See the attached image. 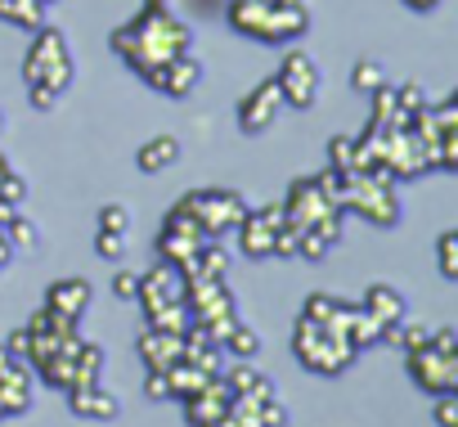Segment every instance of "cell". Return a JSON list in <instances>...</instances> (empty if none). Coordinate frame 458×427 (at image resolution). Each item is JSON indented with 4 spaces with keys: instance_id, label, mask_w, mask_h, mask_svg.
Instances as JSON below:
<instances>
[{
    "instance_id": "22",
    "label": "cell",
    "mask_w": 458,
    "mask_h": 427,
    "mask_svg": "<svg viewBox=\"0 0 458 427\" xmlns=\"http://www.w3.org/2000/svg\"><path fill=\"white\" fill-rule=\"evenodd\" d=\"M220 351H229L234 360H257V355H261V337H257V329H252V324H243V320H239L234 329L225 333Z\"/></svg>"
},
{
    "instance_id": "31",
    "label": "cell",
    "mask_w": 458,
    "mask_h": 427,
    "mask_svg": "<svg viewBox=\"0 0 458 427\" xmlns=\"http://www.w3.org/2000/svg\"><path fill=\"white\" fill-rule=\"evenodd\" d=\"M328 248H333V243L319 239L315 230H301V235H297V261H324Z\"/></svg>"
},
{
    "instance_id": "14",
    "label": "cell",
    "mask_w": 458,
    "mask_h": 427,
    "mask_svg": "<svg viewBox=\"0 0 458 427\" xmlns=\"http://www.w3.org/2000/svg\"><path fill=\"white\" fill-rule=\"evenodd\" d=\"M68 409H72L77 418H99V423H113V418L122 414L117 396L104 391L99 382H81V387H72V391H68Z\"/></svg>"
},
{
    "instance_id": "40",
    "label": "cell",
    "mask_w": 458,
    "mask_h": 427,
    "mask_svg": "<svg viewBox=\"0 0 458 427\" xmlns=\"http://www.w3.org/2000/svg\"><path fill=\"white\" fill-rule=\"evenodd\" d=\"M144 396H148V400H166V396H171V391H166V378H162V369H148Z\"/></svg>"
},
{
    "instance_id": "38",
    "label": "cell",
    "mask_w": 458,
    "mask_h": 427,
    "mask_svg": "<svg viewBox=\"0 0 458 427\" xmlns=\"http://www.w3.org/2000/svg\"><path fill=\"white\" fill-rule=\"evenodd\" d=\"M28 95H32V108H41V113H50L64 95L59 90H50V86H28Z\"/></svg>"
},
{
    "instance_id": "26",
    "label": "cell",
    "mask_w": 458,
    "mask_h": 427,
    "mask_svg": "<svg viewBox=\"0 0 458 427\" xmlns=\"http://www.w3.org/2000/svg\"><path fill=\"white\" fill-rule=\"evenodd\" d=\"M77 373H81V382H99V373H104V346H99V342L77 337ZM81 382H77V387H81Z\"/></svg>"
},
{
    "instance_id": "12",
    "label": "cell",
    "mask_w": 458,
    "mask_h": 427,
    "mask_svg": "<svg viewBox=\"0 0 458 427\" xmlns=\"http://www.w3.org/2000/svg\"><path fill=\"white\" fill-rule=\"evenodd\" d=\"M229 387L220 382V378H211L207 387H198L193 396H184V418H189V427H211V423H220L225 414H229Z\"/></svg>"
},
{
    "instance_id": "39",
    "label": "cell",
    "mask_w": 458,
    "mask_h": 427,
    "mask_svg": "<svg viewBox=\"0 0 458 427\" xmlns=\"http://www.w3.org/2000/svg\"><path fill=\"white\" fill-rule=\"evenodd\" d=\"M5 351H10V355H19V360H28V351H32V337H28V329H14V333L5 337Z\"/></svg>"
},
{
    "instance_id": "33",
    "label": "cell",
    "mask_w": 458,
    "mask_h": 427,
    "mask_svg": "<svg viewBox=\"0 0 458 427\" xmlns=\"http://www.w3.org/2000/svg\"><path fill=\"white\" fill-rule=\"evenodd\" d=\"M297 235H301V230H297V226L284 217V226H279V235H275V252H270V257L293 261V257H297Z\"/></svg>"
},
{
    "instance_id": "1",
    "label": "cell",
    "mask_w": 458,
    "mask_h": 427,
    "mask_svg": "<svg viewBox=\"0 0 458 427\" xmlns=\"http://www.w3.org/2000/svg\"><path fill=\"white\" fill-rule=\"evenodd\" d=\"M117 50V59L135 73V77H153L157 68H166L175 55H189L193 50V32L166 10V0H144V10L122 23L108 41Z\"/></svg>"
},
{
    "instance_id": "19",
    "label": "cell",
    "mask_w": 458,
    "mask_h": 427,
    "mask_svg": "<svg viewBox=\"0 0 458 427\" xmlns=\"http://www.w3.org/2000/svg\"><path fill=\"white\" fill-rule=\"evenodd\" d=\"M162 378H166V391H171L175 400H184V396H193L198 387H207V382H211V373H202V369H198L193 360H184V355H180L175 364H166V369H162Z\"/></svg>"
},
{
    "instance_id": "21",
    "label": "cell",
    "mask_w": 458,
    "mask_h": 427,
    "mask_svg": "<svg viewBox=\"0 0 458 427\" xmlns=\"http://www.w3.org/2000/svg\"><path fill=\"white\" fill-rule=\"evenodd\" d=\"M0 23L37 32L46 23V5H41V0H0Z\"/></svg>"
},
{
    "instance_id": "17",
    "label": "cell",
    "mask_w": 458,
    "mask_h": 427,
    "mask_svg": "<svg viewBox=\"0 0 458 427\" xmlns=\"http://www.w3.org/2000/svg\"><path fill=\"white\" fill-rule=\"evenodd\" d=\"M220 382L229 387V396H275V382L266 373H257L252 360H239V364L220 369Z\"/></svg>"
},
{
    "instance_id": "27",
    "label": "cell",
    "mask_w": 458,
    "mask_h": 427,
    "mask_svg": "<svg viewBox=\"0 0 458 427\" xmlns=\"http://www.w3.org/2000/svg\"><path fill=\"white\" fill-rule=\"evenodd\" d=\"M382 81H386V68H382L377 59H360V64L351 68V86H355V90H364V95H369V90H377Z\"/></svg>"
},
{
    "instance_id": "3",
    "label": "cell",
    "mask_w": 458,
    "mask_h": 427,
    "mask_svg": "<svg viewBox=\"0 0 458 427\" xmlns=\"http://www.w3.org/2000/svg\"><path fill=\"white\" fill-rule=\"evenodd\" d=\"M404 369L427 396L458 391V333L454 329H431V337L422 346L404 351Z\"/></svg>"
},
{
    "instance_id": "46",
    "label": "cell",
    "mask_w": 458,
    "mask_h": 427,
    "mask_svg": "<svg viewBox=\"0 0 458 427\" xmlns=\"http://www.w3.org/2000/svg\"><path fill=\"white\" fill-rule=\"evenodd\" d=\"M0 418H10V414H5V400H0Z\"/></svg>"
},
{
    "instance_id": "10",
    "label": "cell",
    "mask_w": 458,
    "mask_h": 427,
    "mask_svg": "<svg viewBox=\"0 0 458 427\" xmlns=\"http://www.w3.org/2000/svg\"><path fill=\"white\" fill-rule=\"evenodd\" d=\"M279 108H284L279 81H275V77L257 81V86H252V90L239 99V131H243V135H266V131L275 126Z\"/></svg>"
},
{
    "instance_id": "41",
    "label": "cell",
    "mask_w": 458,
    "mask_h": 427,
    "mask_svg": "<svg viewBox=\"0 0 458 427\" xmlns=\"http://www.w3.org/2000/svg\"><path fill=\"white\" fill-rule=\"evenodd\" d=\"M10 261H14V248H10V239H5V226H0V275H5Z\"/></svg>"
},
{
    "instance_id": "23",
    "label": "cell",
    "mask_w": 458,
    "mask_h": 427,
    "mask_svg": "<svg viewBox=\"0 0 458 427\" xmlns=\"http://www.w3.org/2000/svg\"><path fill=\"white\" fill-rule=\"evenodd\" d=\"M369 99H373V126H395V122H404L409 113H400V99H395V86L391 81H382L377 90H369Z\"/></svg>"
},
{
    "instance_id": "37",
    "label": "cell",
    "mask_w": 458,
    "mask_h": 427,
    "mask_svg": "<svg viewBox=\"0 0 458 427\" xmlns=\"http://www.w3.org/2000/svg\"><path fill=\"white\" fill-rule=\"evenodd\" d=\"M135 293H140V275L135 270H117L113 275V297L117 302H135Z\"/></svg>"
},
{
    "instance_id": "43",
    "label": "cell",
    "mask_w": 458,
    "mask_h": 427,
    "mask_svg": "<svg viewBox=\"0 0 458 427\" xmlns=\"http://www.w3.org/2000/svg\"><path fill=\"white\" fill-rule=\"evenodd\" d=\"M10 360H14V355L5 351V342H0V373H5V364H10Z\"/></svg>"
},
{
    "instance_id": "13",
    "label": "cell",
    "mask_w": 458,
    "mask_h": 427,
    "mask_svg": "<svg viewBox=\"0 0 458 427\" xmlns=\"http://www.w3.org/2000/svg\"><path fill=\"white\" fill-rule=\"evenodd\" d=\"M90 297H95V288L86 284V279H59V284H50V293H46V311H55V315H64V320H81L86 311H90Z\"/></svg>"
},
{
    "instance_id": "36",
    "label": "cell",
    "mask_w": 458,
    "mask_h": 427,
    "mask_svg": "<svg viewBox=\"0 0 458 427\" xmlns=\"http://www.w3.org/2000/svg\"><path fill=\"white\" fill-rule=\"evenodd\" d=\"M95 252H99L104 261H122V257H126V235H108V230H99V235H95Z\"/></svg>"
},
{
    "instance_id": "16",
    "label": "cell",
    "mask_w": 458,
    "mask_h": 427,
    "mask_svg": "<svg viewBox=\"0 0 458 427\" xmlns=\"http://www.w3.org/2000/svg\"><path fill=\"white\" fill-rule=\"evenodd\" d=\"M184 355V333H166V329H148L140 337V360L144 369H166Z\"/></svg>"
},
{
    "instance_id": "20",
    "label": "cell",
    "mask_w": 458,
    "mask_h": 427,
    "mask_svg": "<svg viewBox=\"0 0 458 427\" xmlns=\"http://www.w3.org/2000/svg\"><path fill=\"white\" fill-rule=\"evenodd\" d=\"M346 306H351L346 297H333V293H310V297H306V306H301V320L342 329V320H346Z\"/></svg>"
},
{
    "instance_id": "28",
    "label": "cell",
    "mask_w": 458,
    "mask_h": 427,
    "mask_svg": "<svg viewBox=\"0 0 458 427\" xmlns=\"http://www.w3.org/2000/svg\"><path fill=\"white\" fill-rule=\"evenodd\" d=\"M436 261H440V275L445 279H458V230H445L436 239Z\"/></svg>"
},
{
    "instance_id": "8",
    "label": "cell",
    "mask_w": 458,
    "mask_h": 427,
    "mask_svg": "<svg viewBox=\"0 0 458 427\" xmlns=\"http://www.w3.org/2000/svg\"><path fill=\"white\" fill-rule=\"evenodd\" d=\"M275 81H279L284 104H293V108H315V99H319V64H315L306 50H288L284 64H279V73H275Z\"/></svg>"
},
{
    "instance_id": "11",
    "label": "cell",
    "mask_w": 458,
    "mask_h": 427,
    "mask_svg": "<svg viewBox=\"0 0 458 427\" xmlns=\"http://www.w3.org/2000/svg\"><path fill=\"white\" fill-rule=\"evenodd\" d=\"M198 81H202V64L193 59V50H189V55H175L166 68H157V73L148 77V86L162 90V95H171V99H189V95L198 90Z\"/></svg>"
},
{
    "instance_id": "44",
    "label": "cell",
    "mask_w": 458,
    "mask_h": 427,
    "mask_svg": "<svg viewBox=\"0 0 458 427\" xmlns=\"http://www.w3.org/2000/svg\"><path fill=\"white\" fill-rule=\"evenodd\" d=\"M5 126H10V122H5V108H0V135H5Z\"/></svg>"
},
{
    "instance_id": "6",
    "label": "cell",
    "mask_w": 458,
    "mask_h": 427,
    "mask_svg": "<svg viewBox=\"0 0 458 427\" xmlns=\"http://www.w3.org/2000/svg\"><path fill=\"white\" fill-rule=\"evenodd\" d=\"M284 217L297 226V230H315L319 239H328V243H342V207L315 184V175H306V180H293V189H288V198H284Z\"/></svg>"
},
{
    "instance_id": "30",
    "label": "cell",
    "mask_w": 458,
    "mask_h": 427,
    "mask_svg": "<svg viewBox=\"0 0 458 427\" xmlns=\"http://www.w3.org/2000/svg\"><path fill=\"white\" fill-rule=\"evenodd\" d=\"M328 167L355 171V140H351V135H333V140H328Z\"/></svg>"
},
{
    "instance_id": "18",
    "label": "cell",
    "mask_w": 458,
    "mask_h": 427,
    "mask_svg": "<svg viewBox=\"0 0 458 427\" xmlns=\"http://www.w3.org/2000/svg\"><path fill=\"white\" fill-rule=\"evenodd\" d=\"M175 162H180V140H175V135H153V140H144L140 153H135V167H140L144 175H157V171H166V167H175Z\"/></svg>"
},
{
    "instance_id": "15",
    "label": "cell",
    "mask_w": 458,
    "mask_h": 427,
    "mask_svg": "<svg viewBox=\"0 0 458 427\" xmlns=\"http://www.w3.org/2000/svg\"><path fill=\"white\" fill-rule=\"evenodd\" d=\"M373 320H377V329L386 333V329H395L404 315H409V302H404V293L400 288H391V284H373L369 293H364V302H360Z\"/></svg>"
},
{
    "instance_id": "29",
    "label": "cell",
    "mask_w": 458,
    "mask_h": 427,
    "mask_svg": "<svg viewBox=\"0 0 458 427\" xmlns=\"http://www.w3.org/2000/svg\"><path fill=\"white\" fill-rule=\"evenodd\" d=\"M99 230L126 235V230H131V211H126L122 202H104V207H99Z\"/></svg>"
},
{
    "instance_id": "32",
    "label": "cell",
    "mask_w": 458,
    "mask_h": 427,
    "mask_svg": "<svg viewBox=\"0 0 458 427\" xmlns=\"http://www.w3.org/2000/svg\"><path fill=\"white\" fill-rule=\"evenodd\" d=\"M395 99H400V113H422V108H427V90H422V81H404V86H395Z\"/></svg>"
},
{
    "instance_id": "42",
    "label": "cell",
    "mask_w": 458,
    "mask_h": 427,
    "mask_svg": "<svg viewBox=\"0 0 458 427\" xmlns=\"http://www.w3.org/2000/svg\"><path fill=\"white\" fill-rule=\"evenodd\" d=\"M404 5H409L413 14H431V10L440 5V0H404Z\"/></svg>"
},
{
    "instance_id": "34",
    "label": "cell",
    "mask_w": 458,
    "mask_h": 427,
    "mask_svg": "<svg viewBox=\"0 0 458 427\" xmlns=\"http://www.w3.org/2000/svg\"><path fill=\"white\" fill-rule=\"evenodd\" d=\"M0 198H5V202H14V207H23L28 202V180L10 167L5 175H0Z\"/></svg>"
},
{
    "instance_id": "45",
    "label": "cell",
    "mask_w": 458,
    "mask_h": 427,
    "mask_svg": "<svg viewBox=\"0 0 458 427\" xmlns=\"http://www.w3.org/2000/svg\"><path fill=\"white\" fill-rule=\"evenodd\" d=\"M211 427H234V423H229V414H225V418H220V423H211Z\"/></svg>"
},
{
    "instance_id": "25",
    "label": "cell",
    "mask_w": 458,
    "mask_h": 427,
    "mask_svg": "<svg viewBox=\"0 0 458 427\" xmlns=\"http://www.w3.org/2000/svg\"><path fill=\"white\" fill-rule=\"evenodd\" d=\"M5 239H10L14 252H37V248H41V226L28 221V217H14V221L5 226Z\"/></svg>"
},
{
    "instance_id": "4",
    "label": "cell",
    "mask_w": 458,
    "mask_h": 427,
    "mask_svg": "<svg viewBox=\"0 0 458 427\" xmlns=\"http://www.w3.org/2000/svg\"><path fill=\"white\" fill-rule=\"evenodd\" d=\"M293 351H297L301 369L324 373V378L346 373V369L355 364V355H360V351L346 342V333H342V329H333V324H310V320H297Z\"/></svg>"
},
{
    "instance_id": "9",
    "label": "cell",
    "mask_w": 458,
    "mask_h": 427,
    "mask_svg": "<svg viewBox=\"0 0 458 427\" xmlns=\"http://www.w3.org/2000/svg\"><path fill=\"white\" fill-rule=\"evenodd\" d=\"M279 226H284V202H270V207L248 211V217L234 226V230H239V252H243L248 261H270Z\"/></svg>"
},
{
    "instance_id": "7",
    "label": "cell",
    "mask_w": 458,
    "mask_h": 427,
    "mask_svg": "<svg viewBox=\"0 0 458 427\" xmlns=\"http://www.w3.org/2000/svg\"><path fill=\"white\" fill-rule=\"evenodd\" d=\"M175 207L184 211V217L198 221V230H202L207 239H220L225 230H234L248 211H252L234 189H193V193H184Z\"/></svg>"
},
{
    "instance_id": "35",
    "label": "cell",
    "mask_w": 458,
    "mask_h": 427,
    "mask_svg": "<svg viewBox=\"0 0 458 427\" xmlns=\"http://www.w3.org/2000/svg\"><path fill=\"white\" fill-rule=\"evenodd\" d=\"M431 418H436V427H458V391H445V396H436V405H431Z\"/></svg>"
},
{
    "instance_id": "2",
    "label": "cell",
    "mask_w": 458,
    "mask_h": 427,
    "mask_svg": "<svg viewBox=\"0 0 458 427\" xmlns=\"http://www.w3.org/2000/svg\"><path fill=\"white\" fill-rule=\"evenodd\" d=\"M225 19L239 37L261 46H293L310 32V10L288 5V0H229Z\"/></svg>"
},
{
    "instance_id": "24",
    "label": "cell",
    "mask_w": 458,
    "mask_h": 427,
    "mask_svg": "<svg viewBox=\"0 0 458 427\" xmlns=\"http://www.w3.org/2000/svg\"><path fill=\"white\" fill-rule=\"evenodd\" d=\"M427 337H431V329H427V324H413L409 315H404L395 329L382 333V342H386V346H400V351H413V346H422Z\"/></svg>"
},
{
    "instance_id": "5",
    "label": "cell",
    "mask_w": 458,
    "mask_h": 427,
    "mask_svg": "<svg viewBox=\"0 0 458 427\" xmlns=\"http://www.w3.org/2000/svg\"><path fill=\"white\" fill-rule=\"evenodd\" d=\"M72 73H77V64H72V50H68L64 28L41 23L37 37H32V46H28V59H23L28 86H50V90L64 95V90L72 86Z\"/></svg>"
}]
</instances>
